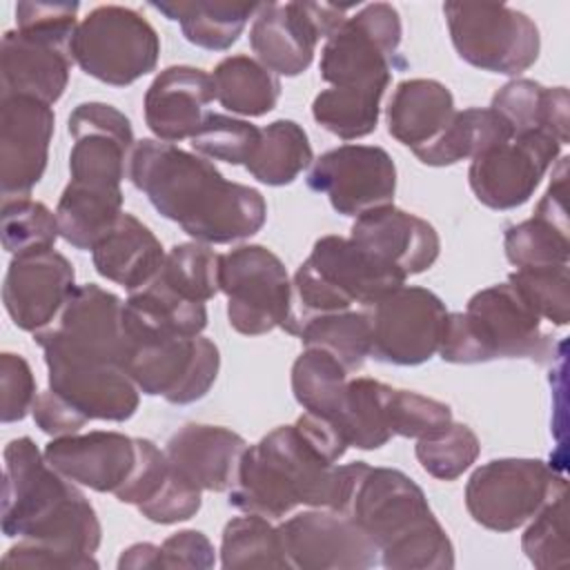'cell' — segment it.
<instances>
[{
  "instance_id": "1",
  "label": "cell",
  "mask_w": 570,
  "mask_h": 570,
  "mask_svg": "<svg viewBox=\"0 0 570 570\" xmlns=\"http://www.w3.org/2000/svg\"><path fill=\"white\" fill-rule=\"evenodd\" d=\"M347 443L330 419L305 412L292 425H278L258 443L247 445L229 505L281 521L296 508L338 512L347 465H338Z\"/></svg>"
},
{
  "instance_id": "2",
  "label": "cell",
  "mask_w": 570,
  "mask_h": 570,
  "mask_svg": "<svg viewBox=\"0 0 570 570\" xmlns=\"http://www.w3.org/2000/svg\"><path fill=\"white\" fill-rule=\"evenodd\" d=\"M127 176L163 218L198 243L227 245L249 238L267 218L258 189L227 180L214 163L171 142L138 140Z\"/></svg>"
},
{
  "instance_id": "3",
  "label": "cell",
  "mask_w": 570,
  "mask_h": 570,
  "mask_svg": "<svg viewBox=\"0 0 570 570\" xmlns=\"http://www.w3.org/2000/svg\"><path fill=\"white\" fill-rule=\"evenodd\" d=\"M341 514L350 517L379 548L390 570H450L454 546L434 517L423 490L401 470L347 463Z\"/></svg>"
},
{
  "instance_id": "4",
  "label": "cell",
  "mask_w": 570,
  "mask_h": 570,
  "mask_svg": "<svg viewBox=\"0 0 570 570\" xmlns=\"http://www.w3.org/2000/svg\"><path fill=\"white\" fill-rule=\"evenodd\" d=\"M2 532L9 539L49 543L80 557H94L102 539L89 499L49 465L29 436L13 439L4 448Z\"/></svg>"
},
{
  "instance_id": "5",
  "label": "cell",
  "mask_w": 570,
  "mask_h": 570,
  "mask_svg": "<svg viewBox=\"0 0 570 570\" xmlns=\"http://www.w3.org/2000/svg\"><path fill=\"white\" fill-rule=\"evenodd\" d=\"M456 365L494 358H530L546 363L554 354L539 314L512 283L490 285L470 296L463 312H448L439 352Z\"/></svg>"
},
{
  "instance_id": "6",
  "label": "cell",
  "mask_w": 570,
  "mask_h": 570,
  "mask_svg": "<svg viewBox=\"0 0 570 570\" xmlns=\"http://www.w3.org/2000/svg\"><path fill=\"white\" fill-rule=\"evenodd\" d=\"M405 274L365 252L352 238L323 236L292 278V312L285 332L298 336L314 316L345 312L354 303L372 305L405 285Z\"/></svg>"
},
{
  "instance_id": "7",
  "label": "cell",
  "mask_w": 570,
  "mask_h": 570,
  "mask_svg": "<svg viewBox=\"0 0 570 570\" xmlns=\"http://www.w3.org/2000/svg\"><path fill=\"white\" fill-rule=\"evenodd\" d=\"M122 367L147 396L171 405L203 399L216 383L220 352L207 336H183L131 316L122 305Z\"/></svg>"
},
{
  "instance_id": "8",
  "label": "cell",
  "mask_w": 570,
  "mask_h": 570,
  "mask_svg": "<svg viewBox=\"0 0 570 570\" xmlns=\"http://www.w3.org/2000/svg\"><path fill=\"white\" fill-rule=\"evenodd\" d=\"M71 56L87 76L111 87H127L156 69L160 38L136 9L100 4L78 22Z\"/></svg>"
},
{
  "instance_id": "9",
  "label": "cell",
  "mask_w": 570,
  "mask_h": 570,
  "mask_svg": "<svg viewBox=\"0 0 570 570\" xmlns=\"http://www.w3.org/2000/svg\"><path fill=\"white\" fill-rule=\"evenodd\" d=\"M401 33V16L392 4L372 2L361 7L325 40L321 78L338 89L385 94Z\"/></svg>"
},
{
  "instance_id": "10",
  "label": "cell",
  "mask_w": 570,
  "mask_h": 570,
  "mask_svg": "<svg viewBox=\"0 0 570 570\" xmlns=\"http://www.w3.org/2000/svg\"><path fill=\"white\" fill-rule=\"evenodd\" d=\"M443 16L459 58L481 71L519 76L539 58V29L519 9L488 2H445Z\"/></svg>"
},
{
  "instance_id": "11",
  "label": "cell",
  "mask_w": 570,
  "mask_h": 570,
  "mask_svg": "<svg viewBox=\"0 0 570 570\" xmlns=\"http://www.w3.org/2000/svg\"><path fill=\"white\" fill-rule=\"evenodd\" d=\"M568 492L566 479L541 459H494L465 483L470 517L494 532L525 525L548 501Z\"/></svg>"
},
{
  "instance_id": "12",
  "label": "cell",
  "mask_w": 570,
  "mask_h": 570,
  "mask_svg": "<svg viewBox=\"0 0 570 570\" xmlns=\"http://www.w3.org/2000/svg\"><path fill=\"white\" fill-rule=\"evenodd\" d=\"M220 292L229 325L245 336L285 330L292 312V281L283 261L265 245H240L220 254Z\"/></svg>"
},
{
  "instance_id": "13",
  "label": "cell",
  "mask_w": 570,
  "mask_h": 570,
  "mask_svg": "<svg viewBox=\"0 0 570 570\" xmlns=\"http://www.w3.org/2000/svg\"><path fill=\"white\" fill-rule=\"evenodd\" d=\"M122 301L96 283L78 285L58 318L33 334L45 361L122 365Z\"/></svg>"
},
{
  "instance_id": "14",
  "label": "cell",
  "mask_w": 570,
  "mask_h": 570,
  "mask_svg": "<svg viewBox=\"0 0 570 570\" xmlns=\"http://www.w3.org/2000/svg\"><path fill=\"white\" fill-rule=\"evenodd\" d=\"M370 356L390 365H421L439 352L445 303L430 289L401 285L365 305Z\"/></svg>"
},
{
  "instance_id": "15",
  "label": "cell",
  "mask_w": 570,
  "mask_h": 570,
  "mask_svg": "<svg viewBox=\"0 0 570 570\" xmlns=\"http://www.w3.org/2000/svg\"><path fill=\"white\" fill-rule=\"evenodd\" d=\"M345 7L327 2H261L249 27L256 60L276 76L303 73L321 38H330L345 22Z\"/></svg>"
},
{
  "instance_id": "16",
  "label": "cell",
  "mask_w": 570,
  "mask_h": 570,
  "mask_svg": "<svg viewBox=\"0 0 570 570\" xmlns=\"http://www.w3.org/2000/svg\"><path fill=\"white\" fill-rule=\"evenodd\" d=\"M307 187L327 196L334 212L358 218L376 207L394 205L396 165L383 147L341 145L314 160Z\"/></svg>"
},
{
  "instance_id": "17",
  "label": "cell",
  "mask_w": 570,
  "mask_h": 570,
  "mask_svg": "<svg viewBox=\"0 0 570 570\" xmlns=\"http://www.w3.org/2000/svg\"><path fill=\"white\" fill-rule=\"evenodd\" d=\"M561 142L541 131L517 134L472 158L468 183L490 209H514L530 200L546 171L561 154Z\"/></svg>"
},
{
  "instance_id": "18",
  "label": "cell",
  "mask_w": 570,
  "mask_h": 570,
  "mask_svg": "<svg viewBox=\"0 0 570 570\" xmlns=\"http://www.w3.org/2000/svg\"><path fill=\"white\" fill-rule=\"evenodd\" d=\"M73 138L69 151L71 183L102 189L122 191L120 183L129 174L134 129L129 118L107 102H80L67 120Z\"/></svg>"
},
{
  "instance_id": "19",
  "label": "cell",
  "mask_w": 570,
  "mask_h": 570,
  "mask_svg": "<svg viewBox=\"0 0 570 570\" xmlns=\"http://www.w3.org/2000/svg\"><path fill=\"white\" fill-rule=\"evenodd\" d=\"M281 543L298 570H363L379 563L376 543L350 517L314 508L278 525Z\"/></svg>"
},
{
  "instance_id": "20",
  "label": "cell",
  "mask_w": 570,
  "mask_h": 570,
  "mask_svg": "<svg viewBox=\"0 0 570 570\" xmlns=\"http://www.w3.org/2000/svg\"><path fill=\"white\" fill-rule=\"evenodd\" d=\"M56 116L31 96H0V185L4 200L29 198L49 160Z\"/></svg>"
},
{
  "instance_id": "21",
  "label": "cell",
  "mask_w": 570,
  "mask_h": 570,
  "mask_svg": "<svg viewBox=\"0 0 570 570\" xmlns=\"http://www.w3.org/2000/svg\"><path fill=\"white\" fill-rule=\"evenodd\" d=\"M76 287L73 265L60 252L20 254L7 267L2 303L16 327L36 334L58 318Z\"/></svg>"
},
{
  "instance_id": "22",
  "label": "cell",
  "mask_w": 570,
  "mask_h": 570,
  "mask_svg": "<svg viewBox=\"0 0 570 570\" xmlns=\"http://www.w3.org/2000/svg\"><path fill=\"white\" fill-rule=\"evenodd\" d=\"M42 452L49 465L76 485L114 494L127 481L138 448L134 436L94 430L53 436Z\"/></svg>"
},
{
  "instance_id": "23",
  "label": "cell",
  "mask_w": 570,
  "mask_h": 570,
  "mask_svg": "<svg viewBox=\"0 0 570 570\" xmlns=\"http://www.w3.org/2000/svg\"><path fill=\"white\" fill-rule=\"evenodd\" d=\"M216 100L212 73L174 65L163 69L145 94V122L156 140L180 142L194 138L212 114L207 107Z\"/></svg>"
},
{
  "instance_id": "24",
  "label": "cell",
  "mask_w": 570,
  "mask_h": 570,
  "mask_svg": "<svg viewBox=\"0 0 570 570\" xmlns=\"http://www.w3.org/2000/svg\"><path fill=\"white\" fill-rule=\"evenodd\" d=\"M350 238L405 276L430 269L441 252L436 229L425 218L394 205L361 214L352 225Z\"/></svg>"
},
{
  "instance_id": "25",
  "label": "cell",
  "mask_w": 570,
  "mask_h": 570,
  "mask_svg": "<svg viewBox=\"0 0 570 570\" xmlns=\"http://www.w3.org/2000/svg\"><path fill=\"white\" fill-rule=\"evenodd\" d=\"M245 450L247 441L240 434L207 423L178 428L165 445L171 470L200 492H229Z\"/></svg>"
},
{
  "instance_id": "26",
  "label": "cell",
  "mask_w": 570,
  "mask_h": 570,
  "mask_svg": "<svg viewBox=\"0 0 570 570\" xmlns=\"http://www.w3.org/2000/svg\"><path fill=\"white\" fill-rule=\"evenodd\" d=\"M71 65V45L18 29L4 31L0 42V96H31L53 105L67 89Z\"/></svg>"
},
{
  "instance_id": "27",
  "label": "cell",
  "mask_w": 570,
  "mask_h": 570,
  "mask_svg": "<svg viewBox=\"0 0 570 570\" xmlns=\"http://www.w3.org/2000/svg\"><path fill=\"white\" fill-rule=\"evenodd\" d=\"M49 390L60 394L89 421H127L136 414L140 390L122 365L45 361Z\"/></svg>"
},
{
  "instance_id": "28",
  "label": "cell",
  "mask_w": 570,
  "mask_h": 570,
  "mask_svg": "<svg viewBox=\"0 0 570 570\" xmlns=\"http://www.w3.org/2000/svg\"><path fill=\"white\" fill-rule=\"evenodd\" d=\"M165 256L167 254L154 232L127 212L120 214L116 225L91 249L96 272L102 278L122 285L129 294L154 281Z\"/></svg>"
},
{
  "instance_id": "29",
  "label": "cell",
  "mask_w": 570,
  "mask_h": 570,
  "mask_svg": "<svg viewBox=\"0 0 570 570\" xmlns=\"http://www.w3.org/2000/svg\"><path fill=\"white\" fill-rule=\"evenodd\" d=\"M452 91L432 78H410L396 85L387 102V131L412 154L430 147L452 122Z\"/></svg>"
},
{
  "instance_id": "30",
  "label": "cell",
  "mask_w": 570,
  "mask_h": 570,
  "mask_svg": "<svg viewBox=\"0 0 570 570\" xmlns=\"http://www.w3.org/2000/svg\"><path fill=\"white\" fill-rule=\"evenodd\" d=\"M494 109L512 129V134L541 131L557 142H568V109L570 98L566 87H543L537 80L514 78L494 96Z\"/></svg>"
},
{
  "instance_id": "31",
  "label": "cell",
  "mask_w": 570,
  "mask_h": 570,
  "mask_svg": "<svg viewBox=\"0 0 570 570\" xmlns=\"http://www.w3.org/2000/svg\"><path fill=\"white\" fill-rule=\"evenodd\" d=\"M151 9L167 20L180 24L187 42L207 49H229L256 16L261 2H225V0H196V2H151Z\"/></svg>"
},
{
  "instance_id": "32",
  "label": "cell",
  "mask_w": 570,
  "mask_h": 570,
  "mask_svg": "<svg viewBox=\"0 0 570 570\" xmlns=\"http://www.w3.org/2000/svg\"><path fill=\"white\" fill-rule=\"evenodd\" d=\"M394 387L358 376L347 381L343 401L332 423L345 439L347 448L379 450L394 434L390 430V399Z\"/></svg>"
},
{
  "instance_id": "33",
  "label": "cell",
  "mask_w": 570,
  "mask_h": 570,
  "mask_svg": "<svg viewBox=\"0 0 570 570\" xmlns=\"http://www.w3.org/2000/svg\"><path fill=\"white\" fill-rule=\"evenodd\" d=\"M510 125L490 107H470L456 111L448 129L423 151L414 154L423 165L448 167L461 160H472L481 151L508 142L512 138Z\"/></svg>"
},
{
  "instance_id": "34",
  "label": "cell",
  "mask_w": 570,
  "mask_h": 570,
  "mask_svg": "<svg viewBox=\"0 0 570 570\" xmlns=\"http://www.w3.org/2000/svg\"><path fill=\"white\" fill-rule=\"evenodd\" d=\"M212 80L216 100L238 116H265L281 98L278 76L245 53L223 58L214 67Z\"/></svg>"
},
{
  "instance_id": "35",
  "label": "cell",
  "mask_w": 570,
  "mask_h": 570,
  "mask_svg": "<svg viewBox=\"0 0 570 570\" xmlns=\"http://www.w3.org/2000/svg\"><path fill=\"white\" fill-rule=\"evenodd\" d=\"M122 214V191L89 189L67 183L56 205L60 236L76 249L91 252Z\"/></svg>"
},
{
  "instance_id": "36",
  "label": "cell",
  "mask_w": 570,
  "mask_h": 570,
  "mask_svg": "<svg viewBox=\"0 0 570 570\" xmlns=\"http://www.w3.org/2000/svg\"><path fill=\"white\" fill-rule=\"evenodd\" d=\"M314 160L305 129L287 118H278L261 129V140L245 163V169L263 185L283 187L294 183Z\"/></svg>"
},
{
  "instance_id": "37",
  "label": "cell",
  "mask_w": 570,
  "mask_h": 570,
  "mask_svg": "<svg viewBox=\"0 0 570 570\" xmlns=\"http://www.w3.org/2000/svg\"><path fill=\"white\" fill-rule=\"evenodd\" d=\"M223 568H292L278 534V525L261 514L234 517L220 539Z\"/></svg>"
},
{
  "instance_id": "38",
  "label": "cell",
  "mask_w": 570,
  "mask_h": 570,
  "mask_svg": "<svg viewBox=\"0 0 570 570\" xmlns=\"http://www.w3.org/2000/svg\"><path fill=\"white\" fill-rule=\"evenodd\" d=\"M347 385V370L325 350L305 347L292 365V392L303 410L334 419Z\"/></svg>"
},
{
  "instance_id": "39",
  "label": "cell",
  "mask_w": 570,
  "mask_h": 570,
  "mask_svg": "<svg viewBox=\"0 0 570 570\" xmlns=\"http://www.w3.org/2000/svg\"><path fill=\"white\" fill-rule=\"evenodd\" d=\"M303 347L330 352L347 372L358 370L370 356V323L361 312H332L309 318L298 332Z\"/></svg>"
},
{
  "instance_id": "40",
  "label": "cell",
  "mask_w": 570,
  "mask_h": 570,
  "mask_svg": "<svg viewBox=\"0 0 570 570\" xmlns=\"http://www.w3.org/2000/svg\"><path fill=\"white\" fill-rule=\"evenodd\" d=\"M218 274L220 254L207 243L191 240L178 243L167 252L156 278L187 301L207 303L220 292Z\"/></svg>"
},
{
  "instance_id": "41",
  "label": "cell",
  "mask_w": 570,
  "mask_h": 570,
  "mask_svg": "<svg viewBox=\"0 0 570 570\" xmlns=\"http://www.w3.org/2000/svg\"><path fill=\"white\" fill-rule=\"evenodd\" d=\"M381 98V91L330 87L314 98L312 116L323 129L341 140L365 138L379 125Z\"/></svg>"
},
{
  "instance_id": "42",
  "label": "cell",
  "mask_w": 570,
  "mask_h": 570,
  "mask_svg": "<svg viewBox=\"0 0 570 570\" xmlns=\"http://www.w3.org/2000/svg\"><path fill=\"white\" fill-rule=\"evenodd\" d=\"M60 236L56 212L33 198L2 203V247L11 256L53 249Z\"/></svg>"
},
{
  "instance_id": "43",
  "label": "cell",
  "mask_w": 570,
  "mask_h": 570,
  "mask_svg": "<svg viewBox=\"0 0 570 570\" xmlns=\"http://www.w3.org/2000/svg\"><path fill=\"white\" fill-rule=\"evenodd\" d=\"M503 247L505 258L517 269L539 265H568L570 256L568 229L539 216L510 225L503 236Z\"/></svg>"
},
{
  "instance_id": "44",
  "label": "cell",
  "mask_w": 570,
  "mask_h": 570,
  "mask_svg": "<svg viewBox=\"0 0 570 570\" xmlns=\"http://www.w3.org/2000/svg\"><path fill=\"white\" fill-rule=\"evenodd\" d=\"M479 452V436L472 432V428L456 421H452L434 436L419 439L414 448L421 468L439 481L459 479L465 470L472 468Z\"/></svg>"
},
{
  "instance_id": "45",
  "label": "cell",
  "mask_w": 570,
  "mask_h": 570,
  "mask_svg": "<svg viewBox=\"0 0 570 570\" xmlns=\"http://www.w3.org/2000/svg\"><path fill=\"white\" fill-rule=\"evenodd\" d=\"M528 305L541 321H550L557 327L568 325L570 318V278L568 265H539L519 267L508 276Z\"/></svg>"
},
{
  "instance_id": "46",
  "label": "cell",
  "mask_w": 570,
  "mask_h": 570,
  "mask_svg": "<svg viewBox=\"0 0 570 570\" xmlns=\"http://www.w3.org/2000/svg\"><path fill=\"white\" fill-rule=\"evenodd\" d=\"M521 548L530 563L541 570L561 568L570 561L566 492L548 501L530 519V525L521 537Z\"/></svg>"
},
{
  "instance_id": "47",
  "label": "cell",
  "mask_w": 570,
  "mask_h": 570,
  "mask_svg": "<svg viewBox=\"0 0 570 570\" xmlns=\"http://www.w3.org/2000/svg\"><path fill=\"white\" fill-rule=\"evenodd\" d=\"M261 140V129L247 120L225 114H209L191 138V149L203 158L245 165Z\"/></svg>"
},
{
  "instance_id": "48",
  "label": "cell",
  "mask_w": 570,
  "mask_h": 570,
  "mask_svg": "<svg viewBox=\"0 0 570 570\" xmlns=\"http://www.w3.org/2000/svg\"><path fill=\"white\" fill-rule=\"evenodd\" d=\"M452 410L448 403L410 392L394 390L390 399V430L394 436L428 439L439 434L452 423Z\"/></svg>"
},
{
  "instance_id": "49",
  "label": "cell",
  "mask_w": 570,
  "mask_h": 570,
  "mask_svg": "<svg viewBox=\"0 0 570 570\" xmlns=\"http://www.w3.org/2000/svg\"><path fill=\"white\" fill-rule=\"evenodd\" d=\"M78 2H18L16 29L36 38L71 45L78 29Z\"/></svg>"
},
{
  "instance_id": "50",
  "label": "cell",
  "mask_w": 570,
  "mask_h": 570,
  "mask_svg": "<svg viewBox=\"0 0 570 570\" xmlns=\"http://www.w3.org/2000/svg\"><path fill=\"white\" fill-rule=\"evenodd\" d=\"M136 463L127 476V481L114 492V497L120 503L129 505H140L149 501L167 481L169 476V459L165 450H160L154 441L149 439H136Z\"/></svg>"
},
{
  "instance_id": "51",
  "label": "cell",
  "mask_w": 570,
  "mask_h": 570,
  "mask_svg": "<svg viewBox=\"0 0 570 570\" xmlns=\"http://www.w3.org/2000/svg\"><path fill=\"white\" fill-rule=\"evenodd\" d=\"M36 379L29 363L13 352L0 354V421H22L36 403Z\"/></svg>"
},
{
  "instance_id": "52",
  "label": "cell",
  "mask_w": 570,
  "mask_h": 570,
  "mask_svg": "<svg viewBox=\"0 0 570 570\" xmlns=\"http://www.w3.org/2000/svg\"><path fill=\"white\" fill-rule=\"evenodd\" d=\"M200 503H203V492L191 483H187L185 479H180L169 465L167 481L149 501L138 505V512L151 523L171 525V523L196 517V512L200 510Z\"/></svg>"
},
{
  "instance_id": "53",
  "label": "cell",
  "mask_w": 570,
  "mask_h": 570,
  "mask_svg": "<svg viewBox=\"0 0 570 570\" xmlns=\"http://www.w3.org/2000/svg\"><path fill=\"white\" fill-rule=\"evenodd\" d=\"M4 568H62V570H87L98 568V561L94 557H80L65 552L56 546L31 541V539H18L16 546H11L2 557Z\"/></svg>"
},
{
  "instance_id": "54",
  "label": "cell",
  "mask_w": 570,
  "mask_h": 570,
  "mask_svg": "<svg viewBox=\"0 0 570 570\" xmlns=\"http://www.w3.org/2000/svg\"><path fill=\"white\" fill-rule=\"evenodd\" d=\"M214 546L200 530H178L160 543V568H212Z\"/></svg>"
},
{
  "instance_id": "55",
  "label": "cell",
  "mask_w": 570,
  "mask_h": 570,
  "mask_svg": "<svg viewBox=\"0 0 570 570\" xmlns=\"http://www.w3.org/2000/svg\"><path fill=\"white\" fill-rule=\"evenodd\" d=\"M31 414H33L36 425L45 434H51V436L76 434L89 421L87 416H82L71 403H67L53 390H45L36 396Z\"/></svg>"
},
{
  "instance_id": "56",
  "label": "cell",
  "mask_w": 570,
  "mask_h": 570,
  "mask_svg": "<svg viewBox=\"0 0 570 570\" xmlns=\"http://www.w3.org/2000/svg\"><path fill=\"white\" fill-rule=\"evenodd\" d=\"M147 570L160 568V546L154 543H134L122 550L118 559V570Z\"/></svg>"
}]
</instances>
